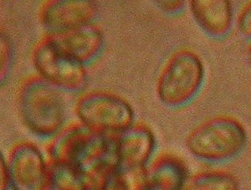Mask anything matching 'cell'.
Segmentation results:
<instances>
[{
	"label": "cell",
	"mask_w": 251,
	"mask_h": 190,
	"mask_svg": "<svg viewBox=\"0 0 251 190\" xmlns=\"http://www.w3.org/2000/svg\"><path fill=\"white\" fill-rule=\"evenodd\" d=\"M157 5L164 12L172 15L179 14L184 11L186 7V2L179 0H170V1H158Z\"/></svg>",
	"instance_id": "18"
},
{
	"label": "cell",
	"mask_w": 251,
	"mask_h": 190,
	"mask_svg": "<svg viewBox=\"0 0 251 190\" xmlns=\"http://www.w3.org/2000/svg\"><path fill=\"white\" fill-rule=\"evenodd\" d=\"M189 178L187 166L180 157L162 154L147 168L142 190H184Z\"/></svg>",
	"instance_id": "12"
},
{
	"label": "cell",
	"mask_w": 251,
	"mask_h": 190,
	"mask_svg": "<svg viewBox=\"0 0 251 190\" xmlns=\"http://www.w3.org/2000/svg\"><path fill=\"white\" fill-rule=\"evenodd\" d=\"M1 52H2V63H1V77L2 80L5 78V76L6 75L7 71H9L10 65H11V45L8 43V40L5 37L2 35V42H1Z\"/></svg>",
	"instance_id": "17"
},
{
	"label": "cell",
	"mask_w": 251,
	"mask_h": 190,
	"mask_svg": "<svg viewBox=\"0 0 251 190\" xmlns=\"http://www.w3.org/2000/svg\"><path fill=\"white\" fill-rule=\"evenodd\" d=\"M236 25L239 33L251 41V1L247 2L239 11Z\"/></svg>",
	"instance_id": "16"
},
{
	"label": "cell",
	"mask_w": 251,
	"mask_h": 190,
	"mask_svg": "<svg viewBox=\"0 0 251 190\" xmlns=\"http://www.w3.org/2000/svg\"><path fill=\"white\" fill-rule=\"evenodd\" d=\"M48 41L71 58L85 63L97 57L103 46V36L91 24L51 33Z\"/></svg>",
	"instance_id": "9"
},
{
	"label": "cell",
	"mask_w": 251,
	"mask_h": 190,
	"mask_svg": "<svg viewBox=\"0 0 251 190\" xmlns=\"http://www.w3.org/2000/svg\"><path fill=\"white\" fill-rule=\"evenodd\" d=\"M189 8L198 26L216 40L228 35L234 22L233 3L227 0H193Z\"/></svg>",
	"instance_id": "11"
},
{
	"label": "cell",
	"mask_w": 251,
	"mask_h": 190,
	"mask_svg": "<svg viewBox=\"0 0 251 190\" xmlns=\"http://www.w3.org/2000/svg\"><path fill=\"white\" fill-rule=\"evenodd\" d=\"M91 190H133V188L130 180L115 166L92 181Z\"/></svg>",
	"instance_id": "15"
},
{
	"label": "cell",
	"mask_w": 251,
	"mask_h": 190,
	"mask_svg": "<svg viewBox=\"0 0 251 190\" xmlns=\"http://www.w3.org/2000/svg\"><path fill=\"white\" fill-rule=\"evenodd\" d=\"M50 164H63L92 182L109 168L116 166L115 136L95 132L84 125L66 129L49 147Z\"/></svg>",
	"instance_id": "1"
},
{
	"label": "cell",
	"mask_w": 251,
	"mask_h": 190,
	"mask_svg": "<svg viewBox=\"0 0 251 190\" xmlns=\"http://www.w3.org/2000/svg\"><path fill=\"white\" fill-rule=\"evenodd\" d=\"M246 58L247 60H248V63H249L251 66V43H250L249 46L247 48Z\"/></svg>",
	"instance_id": "20"
},
{
	"label": "cell",
	"mask_w": 251,
	"mask_h": 190,
	"mask_svg": "<svg viewBox=\"0 0 251 190\" xmlns=\"http://www.w3.org/2000/svg\"><path fill=\"white\" fill-rule=\"evenodd\" d=\"M49 190H91V181L72 166L50 164Z\"/></svg>",
	"instance_id": "14"
},
{
	"label": "cell",
	"mask_w": 251,
	"mask_h": 190,
	"mask_svg": "<svg viewBox=\"0 0 251 190\" xmlns=\"http://www.w3.org/2000/svg\"><path fill=\"white\" fill-rule=\"evenodd\" d=\"M77 112L84 126L100 133L118 135L133 123V111L129 103L110 94L85 95L77 103Z\"/></svg>",
	"instance_id": "5"
},
{
	"label": "cell",
	"mask_w": 251,
	"mask_h": 190,
	"mask_svg": "<svg viewBox=\"0 0 251 190\" xmlns=\"http://www.w3.org/2000/svg\"><path fill=\"white\" fill-rule=\"evenodd\" d=\"M1 190H11V184H10L9 175L7 169L5 160L3 157H2L1 160Z\"/></svg>",
	"instance_id": "19"
},
{
	"label": "cell",
	"mask_w": 251,
	"mask_h": 190,
	"mask_svg": "<svg viewBox=\"0 0 251 190\" xmlns=\"http://www.w3.org/2000/svg\"><path fill=\"white\" fill-rule=\"evenodd\" d=\"M184 190H240V184L230 172L211 169L190 177Z\"/></svg>",
	"instance_id": "13"
},
{
	"label": "cell",
	"mask_w": 251,
	"mask_h": 190,
	"mask_svg": "<svg viewBox=\"0 0 251 190\" xmlns=\"http://www.w3.org/2000/svg\"><path fill=\"white\" fill-rule=\"evenodd\" d=\"M155 147L156 140L150 128L144 125H132L115 135L116 167L124 172L145 170Z\"/></svg>",
	"instance_id": "8"
},
{
	"label": "cell",
	"mask_w": 251,
	"mask_h": 190,
	"mask_svg": "<svg viewBox=\"0 0 251 190\" xmlns=\"http://www.w3.org/2000/svg\"><path fill=\"white\" fill-rule=\"evenodd\" d=\"M34 63L42 78L57 89L74 92L86 85L84 65L63 54L48 40L37 48Z\"/></svg>",
	"instance_id": "7"
},
{
	"label": "cell",
	"mask_w": 251,
	"mask_h": 190,
	"mask_svg": "<svg viewBox=\"0 0 251 190\" xmlns=\"http://www.w3.org/2000/svg\"><path fill=\"white\" fill-rule=\"evenodd\" d=\"M19 106L25 123L40 136L55 135L64 123L66 105L60 89L43 78L33 79L24 85Z\"/></svg>",
	"instance_id": "4"
},
{
	"label": "cell",
	"mask_w": 251,
	"mask_h": 190,
	"mask_svg": "<svg viewBox=\"0 0 251 190\" xmlns=\"http://www.w3.org/2000/svg\"><path fill=\"white\" fill-rule=\"evenodd\" d=\"M97 12L93 2L59 0L44 7L42 19L50 32L56 33L91 24Z\"/></svg>",
	"instance_id": "10"
},
{
	"label": "cell",
	"mask_w": 251,
	"mask_h": 190,
	"mask_svg": "<svg viewBox=\"0 0 251 190\" xmlns=\"http://www.w3.org/2000/svg\"><path fill=\"white\" fill-rule=\"evenodd\" d=\"M248 131L241 120L228 115H216L195 126L186 138L187 151L210 164L230 161L245 149Z\"/></svg>",
	"instance_id": "2"
},
{
	"label": "cell",
	"mask_w": 251,
	"mask_h": 190,
	"mask_svg": "<svg viewBox=\"0 0 251 190\" xmlns=\"http://www.w3.org/2000/svg\"><path fill=\"white\" fill-rule=\"evenodd\" d=\"M204 62L188 48L176 50L164 65L157 83V95L161 103L178 109L191 103L202 89L205 80Z\"/></svg>",
	"instance_id": "3"
},
{
	"label": "cell",
	"mask_w": 251,
	"mask_h": 190,
	"mask_svg": "<svg viewBox=\"0 0 251 190\" xmlns=\"http://www.w3.org/2000/svg\"><path fill=\"white\" fill-rule=\"evenodd\" d=\"M5 164L11 190H49L50 163L35 145L20 142L11 149Z\"/></svg>",
	"instance_id": "6"
}]
</instances>
